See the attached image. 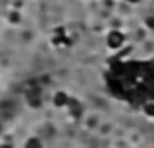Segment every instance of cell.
<instances>
[{
  "label": "cell",
  "mask_w": 154,
  "mask_h": 148,
  "mask_svg": "<svg viewBox=\"0 0 154 148\" xmlns=\"http://www.w3.org/2000/svg\"><path fill=\"white\" fill-rule=\"evenodd\" d=\"M125 2H129V4H138V2H141V0H125Z\"/></svg>",
  "instance_id": "obj_7"
},
{
  "label": "cell",
  "mask_w": 154,
  "mask_h": 148,
  "mask_svg": "<svg viewBox=\"0 0 154 148\" xmlns=\"http://www.w3.org/2000/svg\"><path fill=\"white\" fill-rule=\"evenodd\" d=\"M24 148H44V143H42V139H40V137L31 135V137H27V139H26Z\"/></svg>",
  "instance_id": "obj_3"
},
{
  "label": "cell",
  "mask_w": 154,
  "mask_h": 148,
  "mask_svg": "<svg viewBox=\"0 0 154 148\" xmlns=\"http://www.w3.org/2000/svg\"><path fill=\"white\" fill-rule=\"evenodd\" d=\"M147 27H149V29H154V16L147 18Z\"/></svg>",
  "instance_id": "obj_5"
},
{
  "label": "cell",
  "mask_w": 154,
  "mask_h": 148,
  "mask_svg": "<svg viewBox=\"0 0 154 148\" xmlns=\"http://www.w3.org/2000/svg\"><path fill=\"white\" fill-rule=\"evenodd\" d=\"M53 105H54V107H58V108H63V107H67V105H69V96H67L65 92L58 90V92L53 96Z\"/></svg>",
  "instance_id": "obj_2"
},
{
  "label": "cell",
  "mask_w": 154,
  "mask_h": 148,
  "mask_svg": "<svg viewBox=\"0 0 154 148\" xmlns=\"http://www.w3.org/2000/svg\"><path fill=\"white\" fill-rule=\"evenodd\" d=\"M0 148H13V144L11 143H2V144H0Z\"/></svg>",
  "instance_id": "obj_6"
},
{
  "label": "cell",
  "mask_w": 154,
  "mask_h": 148,
  "mask_svg": "<svg viewBox=\"0 0 154 148\" xmlns=\"http://www.w3.org/2000/svg\"><path fill=\"white\" fill-rule=\"evenodd\" d=\"M141 112L149 117V119H154V101H147L141 105Z\"/></svg>",
  "instance_id": "obj_4"
},
{
  "label": "cell",
  "mask_w": 154,
  "mask_h": 148,
  "mask_svg": "<svg viewBox=\"0 0 154 148\" xmlns=\"http://www.w3.org/2000/svg\"><path fill=\"white\" fill-rule=\"evenodd\" d=\"M105 42H107V45H109L111 49H120V47L123 45V42H125V34H123L122 31H116V29H114V31H109Z\"/></svg>",
  "instance_id": "obj_1"
}]
</instances>
